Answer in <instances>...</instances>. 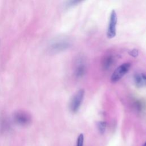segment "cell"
Listing matches in <instances>:
<instances>
[{"mask_svg": "<svg viewBox=\"0 0 146 146\" xmlns=\"http://www.w3.org/2000/svg\"><path fill=\"white\" fill-rule=\"evenodd\" d=\"M84 95V90L80 89L73 96L70 104V109L72 112H76L79 110L82 103Z\"/></svg>", "mask_w": 146, "mask_h": 146, "instance_id": "6da1fadb", "label": "cell"}, {"mask_svg": "<svg viewBox=\"0 0 146 146\" xmlns=\"http://www.w3.org/2000/svg\"><path fill=\"white\" fill-rule=\"evenodd\" d=\"M71 46L70 40L65 38L58 39L50 44L49 50L53 52H58L67 49Z\"/></svg>", "mask_w": 146, "mask_h": 146, "instance_id": "7a4b0ae2", "label": "cell"}, {"mask_svg": "<svg viewBox=\"0 0 146 146\" xmlns=\"http://www.w3.org/2000/svg\"><path fill=\"white\" fill-rule=\"evenodd\" d=\"M131 64L129 63H124L117 67L111 76V80L112 82L119 81L129 70Z\"/></svg>", "mask_w": 146, "mask_h": 146, "instance_id": "3957f363", "label": "cell"}, {"mask_svg": "<svg viewBox=\"0 0 146 146\" xmlns=\"http://www.w3.org/2000/svg\"><path fill=\"white\" fill-rule=\"evenodd\" d=\"M117 14L115 10H112L111 13L109 25L107 31V36L108 38H112L115 36L116 30V25L117 23Z\"/></svg>", "mask_w": 146, "mask_h": 146, "instance_id": "277c9868", "label": "cell"}, {"mask_svg": "<svg viewBox=\"0 0 146 146\" xmlns=\"http://www.w3.org/2000/svg\"><path fill=\"white\" fill-rule=\"evenodd\" d=\"M86 66L85 62L83 58H80L77 60V62L76 64V67H75V72H74L75 76L78 78H82L84 75L86 73Z\"/></svg>", "mask_w": 146, "mask_h": 146, "instance_id": "5b68a950", "label": "cell"}, {"mask_svg": "<svg viewBox=\"0 0 146 146\" xmlns=\"http://www.w3.org/2000/svg\"><path fill=\"white\" fill-rule=\"evenodd\" d=\"M133 80L135 85L138 87L146 86V75L143 73H136L134 75Z\"/></svg>", "mask_w": 146, "mask_h": 146, "instance_id": "8992f818", "label": "cell"}, {"mask_svg": "<svg viewBox=\"0 0 146 146\" xmlns=\"http://www.w3.org/2000/svg\"><path fill=\"white\" fill-rule=\"evenodd\" d=\"M15 120L18 124L22 125L27 124L30 121L29 116L26 113H25L23 112L17 113L15 115Z\"/></svg>", "mask_w": 146, "mask_h": 146, "instance_id": "52a82bcc", "label": "cell"}, {"mask_svg": "<svg viewBox=\"0 0 146 146\" xmlns=\"http://www.w3.org/2000/svg\"><path fill=\"white\" fill-rule=\"evenodd\" d=\"M114 57L112 55H106L102 60V68L103 70H108L114 62Z\"/></svg>", "mask_w": 146, "mask_h": 146, "instance_id": "ba28073f", "label": "cell"}, {"mask_svg": "<svg viewBox=\"0 0 146 146\" xmlns=\"http://www.w3.org/2000/svg\"><path fill=\"white\" fill-rule=\"evenodd\" d=\"M107 126V123L106 121H100L98 122L97 123V127L99 131V132L102 134L103 135L106 131V128Z\"/></svg>", "mask_w": 146, "mask_h": 146, "instance_id": "9c48e42d", "label": "cell"}, {"mask_svg": "<svg viewBox=\"0 0 146 146\" xmlns=\"http://www.w3.org/2000/svg\"><path fill=\"white\" fill-rule=\"evenodd\" d=\"M84 141V136L83 133H80L77 139V146H83Z\"/></svg>", "mask_w": 146, "mask_h": 146, "instance_id": "30bf717a", "label": "cell"}, {"mask_svg": "<svg viewBox=\"0 0 146 146\" xmlns=\"http://www.w3.org/2000/svg\"><path fill=\"white\" fill-rule=\"evenodd\" d=\"M128 54L133 56V57H136L138 55V54H139V51L137 49H132L131 50H130L129 52H128Z\"/></svg>", "mask_w": 146, "mask_h": 146, "instance_id": "8fae6325", "label": "cell"}, {"mask_svg": "<svg viewBox=\"0 0 146 146\" xmlns=\"http://www.w3.org/2000/svg\"><path fill=\"white\" fill-rule=\"evenodd\" d=\"M142 146H146V141H145V142L143 144V145H142Z\"/></svg>", "mask_w": 146, "mask_h": 146, "instance_id": "7c38bea8", "label": "cell"}]
</instances>
